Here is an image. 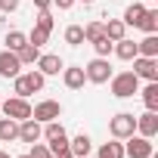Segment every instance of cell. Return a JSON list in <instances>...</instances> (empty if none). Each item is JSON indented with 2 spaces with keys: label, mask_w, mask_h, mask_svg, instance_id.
Here are the masks:
<instances>
[{
  "label": "cell",
  "mask_w": 158,
  "mask_h": 158,
  "mask_svg": "<svg viewBox=\"0 0 158 158\" xmlns=\"http://www.w3.org/2000/svg\"><path fill=\"white\" fill-rule=\"evenodd\" d=\"M62 84H65L68 90H84V84H87L84 65H65V68H62Z\"/></svg>",
  "instance_id": "9c48e42d"
},
{
  "label": "cell",
  "mask_w": 158,
  "mask_h": 158,
  "mask_svg": "<svg viewBox=\"0 0 158 158\" xmlns=\"http://www.w3.org/2000/svg\"><path fill=\"white\" fill-rule=\"evenodd\" d=\"M31 118L40 121V124L59 121V118H62V102H56V99H40L37 106H31Z\"/></svg>",
  "instance_id": "8992f818"
},
{
  "label": "cell",
  "mask_w": 158,
  "mask_h": 158,
  "mask_svg": "<svg viewBox=\"0 0 158 158\" xmlns=\"http://www.w3.org/2000/svg\"><path fill=\"white\" fill-rule=\"evenodd\" d=\"M16 10H19V0H0V13L10 16V13H16Z\"/></svg>",
  "instance_id": "1f68e13d"
},
{
  "label": "cell",
  "mask_w": 158,
  "mask_h": 158,
  "mask_svg": "<svg viewBox=\"0 0 158 158\" xmlns=\"http://www.w3.org/2000/svg\"><path fill=\"white\" fill-rule=\"evenodd\" d=\"M22 74V62L13 50H0V77H16Z\"/></svg>",
  "instance_id": "7c38bea8"
},
{
  "label": "cell",
  "mask_w": 158,
  "mask_h": 158,
  "mask_svg": "<svg viewBox=\"0 0 158 158\" xmlns=\"http://www.w3.org/2000/svg\"><path fill=\"white\" fill-rule=\"evenodd\" d=\"M16 158H31V155H16Z\"/></svg>",
  "instance_id": "8d00e7d4"
},
{
  "label": "cell",
  "mask_w": 158,
  "mask_h": 158,
  "mask_svg": "<svg viewBox=\"0 0 158 158\" xmlns=\"http://www.w3.org/2000/svg\"><path fill=\"white\" fill-rule=\"evenodd\" d=\"M139 28H143L146 34H155V31H158V10H146V16H143Z\"/></svg>",
  "instance_id": "484cf974"
},
{
  "label": "cell",
  "mask_w": 158,
  "mask_h": 158,
  "mask_svg": "<svg viewBox=\"0 0 158 158\" xmlns=\"http://www.w3.org/2000/svg\"><path fill=\"white\" fill-rule=\"evenodd\" d=\"M109 87H112V96L115 99H130L139 93V77L133 71H121V74H112L109 77Z\"/></svg>",
  "instance_id": "6da1fadb"
},
{
  "label": "cell",
  "mask_w": 158,
  "mask_h": 158,
  "mask_svg": "<svg viewBox=\"0 0 158 158\" xmlns=\"http://www.w3.org/2000/svg\"><path fill=\"white\" fill-rule=\"evenodd\" d=\"M0 158H10V155H6V152H0Z\"/></svg>",
  "instance_id": "d590c367"
},
{
  "label": "cell",
  "mask_w": 158,
  "mask_h": 158,
  "mask_svg": "<svg viewBox=\"0 0 158 158\" xmlns=\"http://www.w3.org/2000/svg\"><path fill=\"white\" fill-rule=\"evenodd\" d=\"M109 133L115 139H127L136 133V115L133 112H118L115 118H109Z\"/></svg>",
  "instance_id": "7a4b0ae2"
},
{
  "label": "cell",
  "mask_w": 158,
  "mask_h": 158,
  "mask_svg": "<svg viewBox=\"0 0 158 158\" xmlns=\"http://www.w3.org/2000/svg\"><path fill=\"white\" fill-rule=\"evenodd\" d=\"M16 56H19L22 68H25V65H34V62L40 59V47H34V44H25V47H22V50H19Z\"/></svg>",
  "instance_id": "603a6c76"
},
{
  "label": "cell",
  "mask_w": 158,
  "mask_h": 158,
  "mask_svg": "<svg viewBox=\"0 0 158 158\" xmlns=\"http://www.w3.org/2000/svg\"><path fill=\"white\" fill-rule=\"evenodd\" d=\"M65 44H68V47L87 44V40H84V25H68V28H65Z\"/></svg>",
  "instance_id": "d4e9b609"
},
{
  "label": "cell",
  "mask_w": 158,
  "mask_h": 158,
  "mask_svg": "<svg viewBox=\"0 0 158 158\" xmlns=\"http://www.w3.org/2000/svg\"><path fill=\"white\" fill-rule=\"evenodd\" d=\"M152 155H155L152 139H146L139 133H133V136L124 139V158H152Z\"/></svg>",
  "instance_id": "277c9868"
},
{
  "label": "cell",
  "mask_w": 158,
  "mask_h": 158,
  "mask_svg": "<svg viewBox=\"0 0 158 158\" xmlns=\"http://www.w3.org/2000/svg\"><path fill=\"white\" fill-rule=\"evenodd\" d=\"M19 139V121L0 118V143H16Z\"/></svg>",
  "instance_id": "d6986e66"
},
{
  "label": "cell",
  "mask_w": 158,
  "mask_h": 158,
  "mask_svg": "<svg viewBox=\"0 0 158 158\" xmlns=\"http://www.w3.org/2000/svg\"><path fill=\"white\" fill-rule=\"evenodd\" d=\"M112 53H115L118 59H124V62H130V59H136V56H139V53H136V40H130V37H121V40H115Z\"/></svg>",
  "instance_id": "9a60e30c"
},
{
  "label": "cell",
  "mask_w": 158,
  "mask_h": 158,
  "mask_svg": "<svg viewBox=\"0 0 158 158\" xmlns=\"http://www.w3.org/2000/svg\"><path fill=\"white\" fill-rule=\"evenodd\" d=\"M102 34L115 44V40H121V37H127V25L121 22V19H109V22H102Z\"/></svg>",
  "instance_id": "2e32d148"
},
{
  "label": "cell",
  "mask_w": 158,
  "mask_h": 158,
  "mask_svg": "<svg viewBox=\"0 0 158 158\" xmlns=\"http://www.w3.org/2000/svg\"><path fill=\"white\" fill-rule=\"evenodd\" d=\"M40 136L50 143V152H56L59 146H68V133H65V127L59 121H47L44 130H40Z\"/></svg>",
  "instance_id": "52a82bcc"
},
{
  "label": "cell",
  "mask_w": 158,
  "mask_h": 158,
  "mask_svg": "<svg viewBox=\"0 0 158 158\" xmlns=\"http://www.w3.org/2000/svg\"><path fill=\"white\" fill-rule=\"evenodd\" d=\"M68 149H71L74 158H90V152H93V139H90L87 133H77L74 139H68Z\"/></svg>",
  "instance_id": "5bb4252c"
},
{
  "label": "cell",
  "mask_w": 158,
  "mask_h": 158,
  "mask_svg": "<svg viewBox=\"0 0 158 158\" xmlns=\"http://www.w3.org/2000/svg\"><path fill=\"white\" fill-rule=\"evenodd\" d=\"M50 155H53V158H74L68 146H59V149H56V152H50Z\"/></svg>",
  "instance_id": "d6a6232c"
},
{
  "label": "cell",
  "mask_w": 158,
  "mask_h": 158,
  "mask_svg": "<svg viewBox=\"0 0 158 158\" xmlns=\"http://www.w3.org/2000/svg\"><path fill=\"white\" fill-rule=\"evenodd\" d=\"M146 3H155V0H146Z\"/></svg>",
  "instance_id": "f35d334b"
},
{
  "label": "cell",
  "mask_w": 158,
  "mask_h": 158,
  "mask_svg": "<svg viewBox=\"0 0 158 158\" xmlns=\"http://www.w3.org/2000/svg\"><path fill=\"white\" fill-rule=\"evenodd\" d=\"M34 65H37V71H40L44 77H50V74H62V68H65L62 56H56V53H40V59H37Z\"/></svg>",
  "instance_id": "30bf717a"
},
{
  "label": "cell",
  "mask_w": 158,
  "mask_h": 158,
  "mask_svg": "<svg viewBox=\"0 0 158 158\" xmlns=\"http://www.w3.org/2000/svg\"><path fill=\"white\" fill-rule=\"evenodd\" d=\"M77 3V0H53V6H59V10H71Z\"/></svg>",
  "instance_id": "e575fe53"
},
{
  "label": "cell",
  "mask_w": 158,
  "mask_h": 158,
  "mask_svg": "<svg viewBox=\"0 0 158 158\" xmlns=\"http://www.w3.org/2000/svg\"><path fill=\"white\" fill-rule=\"evenodd\" d=\"M139 96H143V102H146L149 112H158V81H146V87L139 90Z\"/></svg>",
  "instance_id": "ac0fdd59"
},
{
  "label": "cell",
  "mask_w": 158,
  "mask_h": 158,
  "mask_svg": "<svg viewBox=\"0 0 158 158\" xmlns=\"http://www.w3.org/2000/svg\"><path fill=\"white\" fill-rule=\"evenodd\" d=\"M34 6H37V13H47V10H53V0H34Z\"/></svg>",
  "instance_id": "836d02e7"
},
{
  "label": "cell",
  "mask_w": 158,
  "mask_h": 158,
  "mask_svg": "<svg viewBox=\"0 0 158 158\" xmlns=\"http://www.w3.org/2000/svg\"><path fill=\"white\" fill-rule=\"evenodd\" d=\"M0 112L13 121H25V118H31V102L22 99V96H10V99L0 102Z\"/></svg>",
  "instance_id": "5b68a950"
},
{
  "label": "cell",
  "mask_w": 158,
  "mask_h": 158,
  "mask_svg": "<svg viewBox=\"0 0 158 158\" xmlns=\"http://www.w3.org/2000/svg\"><path fill=\"white\" fill-rule=\"evenodd\" d=\"M136 133L139 136H146V139H152L155 133H158V112H143V115H136Z\"/></svg>",
  "instance_id": "8fae6325"
},
{
  "label": "cell",
  "mask_w": 158,
  "mask_h": 158,
  "mask_svg": "<svg viewBox=\"0 0 158 158\" xmlns=\"http://www.w3.org/2000/svg\"><path fill=\"white\" fill-rule=\"evenodd\" d=\"M31 158H50V146H44L40 139L37 143H31V152H28Z\"/></svg>",
  "instance_id": "4dcf8cb0"
},
{
  "label": "cell",
  "mask_w": 158,
  "mask_h": 158,
  "mask_svg": "<svg viewBox=\"0 0 158 158\" xmlns=\"http://www.w3.org/2000/svg\"><path fill=\"white\" fill-rule=\"evenodd\" d=\"M0 102H3V99H0Z\"/></svg>",
  "instance_id": "ab89813d"
},
{
  "label": "cell",
  "mask_w": 158,
  "mask_h": 158,
  "mask_svg": "<svg viewBox=\"0 0 158 158\" xmlns=\"http://www.w3.org/2000/svg\"><path fill=\"white\" fill-rule=\"evenodd\" d=\"M40 130H44V124H40V121H34V118L19 121V139H22V143H28V146L40 139Z\"/></svg>",
  "instance_id": "4fadbf2b"
},
{
  "label": "cell",
  "mask_w": 158,
  "mask_h": 158,
  "mask_svg": "<svg viewBox=\"0 0 158 158\" xmlns=\"http://www.w3.org/2000/svg\"><path fill=\"white\" fill-rule=\"evenodd\" d=\"M3 44H6V50L19 53V50L28 44V34H25V31H6V40H3Z\"/></svg>",
  "instance_id": "cb8c5ba5"
},
{
  "label": "cell",
  "mask_w": 158,
  "mask_h": 158,
  "mask_svg": "<svg viewBox=\"0 0 158 158\" xmlns=\"http://www.w3.org/2000/svg\"><path fill=\"white\" fill-rule=\"evenodd\" d=\"M96 158H124V139L112 136V143H102L96 149Z\"/></svg>",
  "instance_id": "e0dca14e"
},
{
  "label": "cell",
  "mask_w": 158,
  "mask_h": 158,
  "mask_svg": "<svg viewBox=\"0 0 158 158\" xmlns=\"http://www.w3.org/2000/svg\"><path fill=\"white\" fill-rule=\"evenodd\" d=\"M90 44H93L96 56H102V59H109V56H112V47H115V44H112L106 34H102V37H96V40H90Z\"/></svg>",
  "instance_id": "4316f807"
},
{
  "label": "cell",
  "mask_w": 158,
  "mask_h": 158,
  "mask_svg": "<svg viewBox=\"0 0 158 158\" xmlns=\"http://www.w3.org/2000/svg\"><path fill=\"white\" fill-rule=\"evenodd\" d=\"M50 158H53V155H50Z\"/></svg>",
  "instance_id": "60d3db41"
},
{
  "label": "cell",
  "mask_w": 158,
  "mask_h": 158,
  "mask_svg": "<svg viewBox=\"0 0 158 158\" xmlns=\"http://www.w3.org/2000/svg\"><path fill=\"white\" fill-rule=\"evenodd\" d=\"M143 16H146V6L143 3H130L127 10H124V25H133V28H139V22H143Z\"/></svg>",
  "instance_id": "44dd1931"
},
{
  "label": "cell",
  "mask_w": 158,
  "mask_h": 158,
  "mask_svg": "<svg viewBox=\"0 0 158 158\" xmlns=\"http://www.w3.org/2000/svg\"><path fill=\"white\" fill-rule=\"evenodd\" d=\"M136 53L139 56H149V59H158V34H146L136 44Z\"/></svg>",
  "instance_id": "ffe728a7"
},
{
  "label": "cell",
  "mask_w": 158,
  "mask_h": 158,
  "mask_svg": "<svg viewBox=\"0 0 158 158\" xmlns=\"http://www.w3.org/2000/svg\"><path fill=\"white\" fill-rule=\"evenodd\" d=\"M81 3H93V0H81Z\"/></svg>",
  "instance_id": "74e56055"
},
{
  "label": "cell",
  "mask_w": 158,
  "mask_h": 158,
  "mask_svg": "<svg viewBox=\"0 0 158 158\" xmlns=\"http://www.w3.org/2000/svg\"><path fill=\"white\" fill-rule=\"evenodd\" d=\"M34 25H37V28H44V31H53V28H56V22H53V16H50V10H47V13H37V19H34Z\"/></svg>",
  "instance_id": "f546056e"
},
{
  "label": "cell",
  "mask_w": 158,
  "mask_h": 158,
  "mask_svg": "<svg viewBox=\"0 0 158 158\" xmlns=\"http://www.w3.org/2000/svg\"><path fill=\"white\" fill-rule=\"evenodd\" d=\"M13 93L22 96V99H28V96L34 93V87H31V81H28V74H16V77H13Z\"/></svg>",
  "instance_id": "7402d4cb"
},
{
  "label": "cell",
  "mask_w": 158,
  "mask_h": 158,
  "mask_svg": "<svg viewBox=\"0 0 158 158\" xmlns=\"http://www.w3.org/2000/svg\"><path fill=\"white\" fill-rule=\"evenodd\" d=\"M133 62V74L139 81H158V59H149V56H136L130 59Z\"/></svg>",
  "instance_id": "ba28073f"
},
{
  "label": "cell",
  "mask_w": 158,
  "mask_h": 158,
  "mask_svg": "<svg viewBox=\"0 0 158 158\" xmlns=\"http://www.w3.org/2000/svg\"><path fill=\"white\" fill-rule=\"evenodd\" d=\"M96 37H102V22H87V25H84V40L90 44V40H96Z\"/></svg>",
  "instance_id": "f1b7e54d"
},
{
  "label": "cell",
  "mask_w": 158,
  "mask_h": 158,
  "mask_svg": "<svg viewBox=\"0 0 158 158\" xmlns=\"http://www.w3.org/2000/svg\"><path fill=\"white\" fill-rule=\"evenodd\" d=\"M50 34H53V31H44V28H37V25H34V28H31V34H28V44H34V47H44V44L50 40Z\"/></svg>",
  "instance_id": "83f0119b"
},
{
  "label": "cell",
  "mask_w": 158,
  "mask_h": 158,
  "mask_svg": "<svg viewBox=\"0 0 158 158\" xmlns=\"http://www.w3.org/2000/svg\"><path fill=\"white\" fill-rule=\"evenodd\" d=\"M84 74H87V84H109V77H112L115 71H112L109 59L96 56V59H90V62L84 65Z\"/></svg>",
  "instance_id": "3957f363"
}]
</instances>
